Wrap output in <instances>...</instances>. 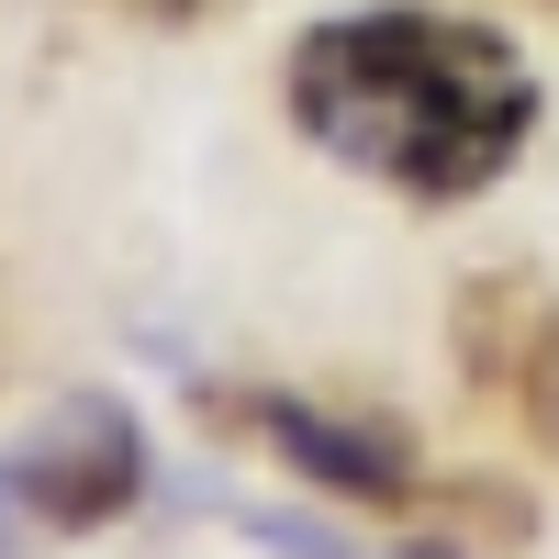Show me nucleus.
I'll return each mask as SVG.
<instances>
[{
  "instance_id": "1",
  "label": "nucleus",
  "mask_w": 559,
  "mask_h": 559,
  "mask_svg": "<svg viewBox=\"0 0 559 559\" xmlns=\"http://www.w3.org/2000/svg\"><path fill=\"white\" fill-rule=\"evenodd\" d=\"M292 123L403 202H481L537 134V68L515 34L426 0L324 12L292 45Z\"/></svg>"
},
{
  "instance_id": "2",
  "label": "nucleus",
  "mask_w": 559,
  "mask_h": 559,
  "mask_svg": "<svg viewBox=\"0 0 559 559\" xmlns=\"http://www.w3.org/2000/svg\"><path fill=\"white\" fill-rule=\"evenodd\" d=\"M0 471H12V492L34 503V526L90 537V526H112L123 503H146L157 459H146V414L123 392H79V403H57V426L34 448H12Z\"/></svg>"
},
{
  "instance_id": "3",
  "label": "nucleus",
  "mask_w": 559,
  "mask_h": 559,
  "mask_svg": "<svg viewBox=\"0 0 559 559\" xmlns=\"http://www.w3.org/2000/svg\"><path fill=\"white\" fill-rule=\"evenodd\" d=\"M247 414L269 426V448L292 459L302 481H324V492L392 503V492L414 481V471H403V437H392V426H347V414H324V403H292V392H258Z\"/></svg>"
},
{
  "instance_id": "4",
  "label": "nucleus",
  "mask_w": 559,
  "mask_h": 559,
  "mask_svg": "<svg viewBox=\"0 0 559 559\" xmlns=\"http://www.w3.org/2000/svg\"><path fill=\"white\" fill-rule=\"evenodd\" d=\"M280 559H347V537H324V526H292V515H247Z\"/></svg>"
},
{
  "instance_id": "5",
  "label": "nucleus",
  "mask_w": 559,
  "mask_h": 559,
  "mask_svg": "<svg viewBox=\"0 0 559 559\" xmlns=\"http://www.w3.org/2000/svg\"><path fill=\"white\" fill-rule=\"evenodd\" d=\"M23 526H34V503L12 492V471H0V559H12V548H23Z\"/></svg>"
},
{
  "instance_id": "6",
  "label": "nucleus",
  "mask_w": 559,
  "mask_h": 559,
  "mask_svg": "<svg viewBox=\"0 0 559 559\" xmlns=\"http://www.w3.org/2000/svg\"><path fill=\"white\" fill-rule=\"evenodd\" d=\"M123 12H157V23H191V12H224V0H123Z\"/></svg>"
},
{
  "instance_id": "7",
  "label": "nucleus",
  "mask_w": 559,
  "mask_h": 559,
  "mask_svg": "<svg viewBox=\"0 0 559 559\" xmlns=\"http://www.w3.org/2000/svg\"><path fill=\"white\" fill-rule=\"evenodd\" d=\"M392 559H459V548H448V537H403Z\"/></svg>"
}]
</instances>
